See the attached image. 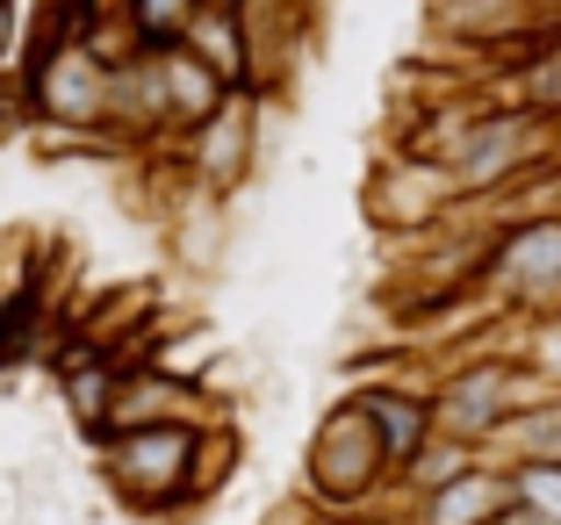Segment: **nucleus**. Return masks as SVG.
<instances>
[{"label": "nucleus", "mask_w": 561, "mask_h": 525, "mask_svg": "<svg viewBox=\"0 0 561 525\" xmlns=\"http://www.w3.org/2000/svg\"><path fill=\"white\" fill-rule=\"evenodd\" d=\"M15 72L30 87V123L108 137V58H94L80 36H36Z\"/></svg>", "instance_id": "nucleus-1"}, {"label": "nucleus", "mask_w": 561, "mask_h": 525, "mask_svg": "<svg viewBox=\"0 0 561 525\" xmlns=\"http://www.w3.org/2000/svg\"><path fill=\"white\" fill-rule=\"evenodd\" d=\"M195 440L187 418H151V425H116L108 432V482L123 504L159 511L187 504V476H195Z\"/></svg>", "instance_id": "nucleus-2"}, {"label": "nucleus", "mask_w": 561, "mask_h": 525, "mask_svg": "<svg viewBox=\"0 0 561 525\" xmlns=\"http://www.w3.org/2000/svg\"><path fill=\"white\" fill-rule=\"evenodd\" d=\"M476 288H496L504 303L554 310V303H561V209L512 216V224L490 238V252H482Z\"/></svg>", "instance_id": "nucleus-3"}, {"label": "nucleus", "mask_w": 561, "mask_h": 525, "mask_svg": "<svg viewBox=\"0 0 561 525\" xmlns=\"http://www.w3.org/2000/svg\"><path fill=\"white\" fill-rule=\"evenodd\" d=\"M389 476H397V468H389V454H381V432H375V418L360 411V396L317 425V440H310V490H317V504H360V497L381 490Z\"/></svg>", "instance_id": "nucleus-4"}, {"label": "nucleus", "mask_w": 561, "mask_h": 525, "mask_svg": "<svg viewBox=\"0 0 561 525\" xmlns=\"http://www.w3.org/2000/svg\"><path fill=\"white\" fill-rule=\"evenodd\" d=\"M260 94H224V109L202 115L195 130L181 137V159H187V181L209 187V195H231V187L252 181L260 166Z\"/></svg>", "instance_id": "nucleus-5"}, {"label": "nucleus", "mask_w": 561, "mask_h": 525, "mask_svg": "<svg viewBox=\"0 0 561 525\" xmlns=\"http://www.w3.org/2000/svg\"><path fill=\"white\" fill-rule=\"evenodd\" d=\"M518 375H526V361H461L432 389V425L461 446L496 440L512 403H518Z\"/></svg>", "instance_id": "nucleus-6"}, {"label": "nucleus", "mask_w": 561, "mask_h": 525, "mask_svg": "<svg viewBox=\"0 0 561 525\" xmlns=\"http://www.w3.org/2000/svg\"><path fill=\"white\" fill-rule=\"evenodd\" d=\"M108 145H165V58L159 44L108 66Z\"/></svg>", "instance_id": "nucleus-7"}, {"label": "nucleus", "mask_w": 561, "mask_h": 525, "mask_svg": "<svg viewBox=\"0 0 561 525\" xmlns=\"http://www.w3.org/2000/svg\"><path fill=\"white\" fill-rule=\"evenodd\" d=\"M181 44L195 50L202 66H209L224 87H231V94H252V44H245V22H238L231 0H209V8L187 22Z\"/></svg>", "instance_id": "nucleus-8"}, {"label": "nucleus", "mask_w": 561, "mask_h": 525, "mask_svg": "<svg viewBox=\"0 0 561 525\" xmlns=\"http://www.w3.org/2000/svg\"><path fill=\"white\" fill-rule=\"evenodd\" d=\"M417 504H425V525H496V511L512 504V468L496 476V468H476V460H468L461 476L425 490Z\"/></svg>", "instance_id": "nucleus-9"}, {"label": "nucleus", "mask_w": 561, "mask_h": 525, "mask_svg": "<svg viewBox=\"0 0 561 525\" xmlns=\"http://www.w3.org/2000/svg\"><path fill=\"white\" fill-rule=\"evenodd\" d=\"M159 58H165V137H187L202 115L224 109V94H231V87L216 80V72L202 66L187 44H159Z\"/></svg>", "instance_id": "nucleus-10"}, {"label": "nucleus", "mask_w": 561, "mask_h": 525, "mask_svg": "<svg viewBox=\"0 0 561 525\" xmlns=\"http://www.w3.org/2000/svg\"><path fill=\"white\" fill-rule=\"evenodd\" d=\"M360 411L375 418L389 468H403V460H411L417 446L439 432V425H432V396H411V389H367V396H360Z\"/></svg>", "instance_id": "nucleus-11"}, {"label": "nucleus", "mask_w": 561, "mask_h": 525, "mask_svg": "<svg viewBox=\"0 0 561 525\" xmlns=\"http://www.w3.org/2000/svg\"><path fill=\"white\" fill-rule=\"evenodd\" d=\"M512 109L561 123V30H547L540 44L512 66Z\"/></svg>", "instance_id": "nucleus-12"}, {"label": "nucleus", "mask_w": 561, "mask_h": 525, "mask_svg": "<svg viewBox=\"0 0 561 525\" xmlns=\"http://www.w3.org/2000/svg\"><path fill=\"white\" fill-rule=\"evenodd\" d=\"M496 440L512 446L518 460H561V396H547V403H526V411H512Z\"/></svg>", "instance_id": "nucleus-13"}, {"label": "nucleus", "mask_w": 561, "mask_h": 525, "mask_svg": "<svg viewBox=\"0 0 561 525\" xmlns=\"http://www.w3.org/2000/svg\"><path fill=\"white\" fill-rule=\"evenodd\" d=\"M66 403H72V418L80 425H108V403H116V375H108V361H87V367H72L66 375Z\"/></svg>", "instance_id": "nucleus-14"}, {"label": "nucleus", "mask_w": 561, "mask_h": 525, "mask_svg": "<svg viewBox=\"0 0 561 525\" xmlns=\"http://www.w3.org/2000/svg\"><path fill=\"white\" fill-rule=\"evenodd\" d=\"M202 8H209V0H130V22H137L145 44H181Z\"/></svg>", "instance_id": "nucleus-15"}, {"label": "nucleus", "mask_w": 561, "mask_h": 525, "mask_svg": "<svg viewBox=\"0 0 561 525\" xmlns=\"http://www.w3.org/2000/svg\"><path fill=\"white\" fill-rule=\"evenodd\" d=\"M512 497L561 525V460H518L512 468Z\"/></svg>", "instance_id": "nucleus-16"}, {"label": "nucleus", "mask_w": 561, "mask_h": 525, "mask_svg": "<svg viewBox=\"0 0 561 525\" xmlns=\"http://www.w3.org/2000/svg\"><path fill=\"white\" fill-rule=\"evenodd\" d=\"M231 468H238V440L231 432H202L195 440V476H187V504L209 497L216 482H231Z\"/></svg>", "instance_id": "nucleus-17"}, {"label": "nucleus", "mask_w": 561, "mask_h": 525, "mask_svg": "<svg viewBox=\"0 0 561 525\" xmlns=\"http://www.w3.org/2000/svg\"><path fill=\"white\" fill-rule=\"evenodd\" d=\"M518 361H526V375H540V381H554V389H561V303L526 331V353H518Z\"/></svg>", "instance_id": "nucleus-18"}, {"label": "nucleus", "mask_w": 561, "mask_h": 525, "mask_svg": "<svg viewBox=\"0 0 561 525\" xmlns=\"http://www.w3.org/2000/svg\"><path fill=\"white\" fill-rule=\"evenodd\" d=\"M22 58V0H0V72H15Z\"/></svg>", "instance_id": "nucleus-19"}, {"label": "nucleus", "mask_w": 561, "mask_h": 525, "mask_svg": "<svg viewBox=\"0 0 561 525\" xmlns=\"http://www.w3.org/2000/svg\"><path fill=\"white\" fill-rule=\"evenodd\" d=\"M496 525H554V518H540V511H533V504H518V497H512V504L496 511Z\"/></svg>", "instance_id": "nucleus-20"}, {"label": "nucleus", "mask_w": 561, "mask_h": 525, "mask_svg": "<svg viewBox=\"0 0 561 525\" xmlns=\"http://www.w3.org/2000/svg\"><path fill=\"white\" fill-rule=\"evenodd\" d=\"M302 8H310V15H317V8H331V0H302Z\"/></svg>", "instance_id": "nucleus-21"}]
</instances>
